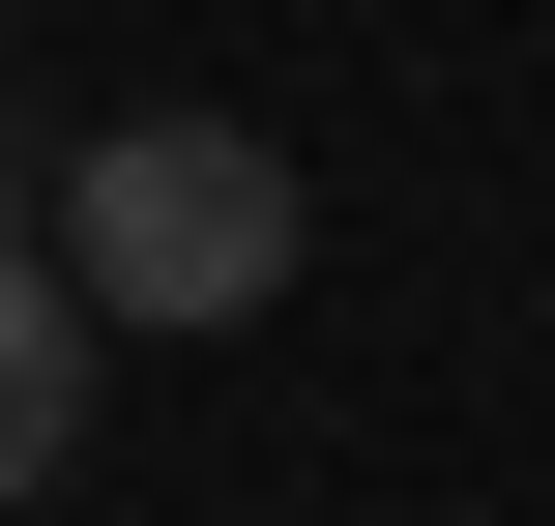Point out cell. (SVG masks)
I'll use <instances>...</instances> for the list:
<instances>
[{
    "instance_id": "6da1fadb",
    "label": "cell",
    "mask_w": 555,
    "mask_h": 526,
    "mask_svg": "<svg viewBox=\"0 0 555 526\" xmlns=\"http://www.w3.org/2000/svg\"><path fill=\"white\" fill-rule=\"evenodd\" d=\"M29 234H59V293H88V322H263L322 205H293V146H263V117H117V146H59V205H29Z\"/></svg>"
},
{
    "instance_id": "7a4b0ae2",
    "label": "cell",
    "mask_w": 555,
    "mask_h": 526,
    "mask_svg": "<svg viewBox=\"0 0 555 526\" xmlns=\"http://www.w3.org/2000/svg\"><path fill=\"white\" fill-rule=\"evenodd\" d=\"M88 351H117V322L59 293V234H0V526L88 469Z\"/></svg>"
}]
</instances>
